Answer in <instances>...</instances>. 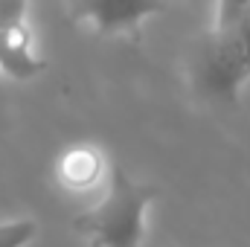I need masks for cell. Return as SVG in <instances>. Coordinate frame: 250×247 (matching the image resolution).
Here are the masks:
<instances>
[{
    "instance_id": "5",
    "label": "cell",
    "mask_w": 250,
    "mask_h": 247,
    "mask_svg": "<svg viewBox=\"0 0 250 247\" xmlns=\"http://www.w3.org/2000/svg\"><path fill=\"white\" fill-rule=\"evenodd\" d=\"M99 172H102V157L96 148L90 145H76L70 148L59 163V175H62V184L70 189H87L99 181Z\"/></svg>"
},
{
    "instance_id": "1",
    "label": "cell",
    "mask_w": 250,
    "mask_h": 247,
    "mask_svg": "<svg viewBox=\"0 0 250 247\" xmlns=\"http://www.w3.org/2000/svg\"><path fill=\"white\" fill-rule=\"evenodd\" d=\"M157 198V189L137 184L114 166L111 184L96 206L73 218V230L84 236L90 247H137L146 227V206Z\"/></svg>"
},
{
    "instance_id": "6",
    "label": "cell",
    "mask_w": 250,
    "mask_h": 247,
    "mask_svg": "<svg viewBox=\"0 0 250 247\" xmlns=\"http://www.w3.org/2000/svg\"><path fill=\"white\" fill-rule=\"evenodd\" d=\"M38 233V224L29 218L21 221H0V247H23Z\"/></svg>"
},
{
    "instance_id": "2",
    "label": "cell",
    "mask_w": 250,
    "mask_h": 247,
    "mask_svg": "<svg viewBox=\"0 0 250 247\" xmlns=\"http://www.w3.org/2000/svg\"><path fill=\"white\" fill-rule=\"evenodd\" d=\"M192 79L201 96L236 102L239 87L250 79V6L233 26L209 32L195 59Z\"/></svg>"
},
{
    "instance_id": "3",
    "label": "cell",
    "mask_w": 250,
    "mask_h": 247,
    "mask_svg": "<svg viewBox=\"0 0 250 247\" xmlns=\"http://www.w3.org/2000/svg\"><path fill=\"white\" fill-rule=\"evenodd\" d=\"M67 18L76 23H93L99 35L134 32L146 18L163 12L166 0H64Z\"/></svg>"
},
{
    "instance_id": "7",
    "label": "cell",
    "mask_w": 250,
    "mask_h": 247,
    "mask_svg": "<svg viewBox=\"0 0 250 247\" xmlns=\"http://www.w3.org/2000/svg\"><path fill=\"white\" fill-rule=\"evenodd\" d=\"M250 6V0H218V18H215V29H224V26H233L242 12Z\"/></svg>"
},
{
    "instance_id": "8",
    "label": "cell",
    "mask_w": 250,
    "mask_h": 247,
    "mask_svg": "<svg viewBox=\"0 0 250 247\" xmlns=\"http://www.w3.org/2000/svg\"><path fill=\"white\" fill-rule=\"evenodd\" d=\"M23 12H26V0H0V29L21 23Z\"/></svg>"
},
{
    "instance_id": "4",
    "label": "cell",
    "mask_w": 250,
    "mask_h": 247,
    "mask_svg": "<svg viewBox=\"0 0 250 247\" xmlns=\"http://www.w3.org/2000/svg\"><path fill=\"white\" fill-rule=\"evenodd\" d=\"M0 70L6 76H12V79H21V82L47 70V62L32 53V35H29L23 21L3 29V38H0Z\"/></svg>"
},
{
    "instance_id": "9",
    "label": "cell",
    "mask_w": 250,
    "mask_h": 247,
    "mask_svg": "<svg viewBox=\"0 0 250 247\" xmlns=\"http://www.w3.org/2000/svg\"><path fill=\"white\" fill-rule=\"evenodd\" d=\"M0 38H3V29H0Z\"/></svg>"
}]
</instances>
